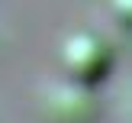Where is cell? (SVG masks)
Returning a JSON list of instances; mask_svg holds the SVG:
<instances>
[{
    "mask_svg": "<svg viewBox=\"0 0 132 123\" xmlns=\"http://www.w3.org/2000/svg\"><path fill=\"white\" fill-rule=\"evenodd\" d=\"M113 45L97 32H74L61 49V65L77 84H100L113 71Z\"/></svg>",
    "mask_w": 132,
    "mask_h": 123,
    "instance_id": "1",
    "label": "cell"
}]
</instances>
